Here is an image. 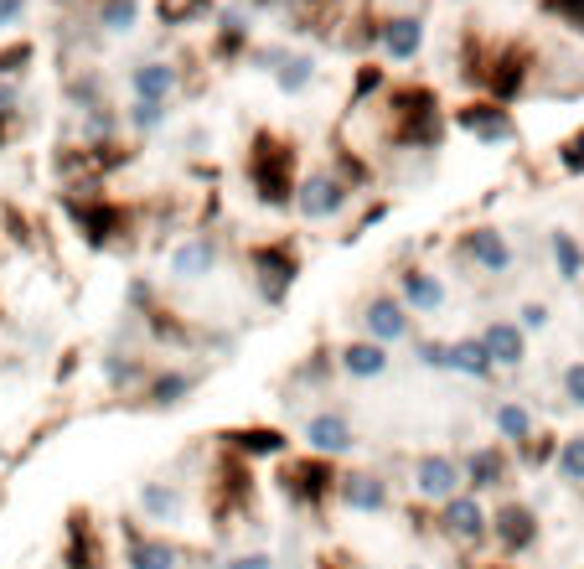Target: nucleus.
<instances>
[{"instance_id": "1a4fd4ad", "label": "nucleus", "mask_w": 584, "mask_h": 569, "mask_svg": "<svg viewBox=\"0 0 584 569\" xmlns=\"http://www.w3.org/2000/svg\"><path fill=\"white\" fill-rule=\"evenodd\" d=\"M404 487H409L414 502H424L429 513H435V507H445L450 497L466 492V466H460L455 451H419L409 461V482Z\"/></svg>"}, {"instance_id": "ddd939ff", "label": "nucleus", "mask_w": 584, "mask_h": 569, "mask_svg": "<svg viewBox=\"0 0 584 569\" xmlns=\"http://www.w3.org/2000/svg\"><path fill=\"white\" fill-rule=\"evenodd\" d=\"M460 466H466V492L476 497H507L517 482V456L502 440H481L471 451H460Z\"/></svg>"}, {"instance_id": "c756f323", "label": "nucleus", "mask_w": 584, "mask_h": 569, "mask_svg": "<svg viewBox=\"0 0 584 569\" xmlns=\"http://www.w3.org/2000/svg\"><path fill=\"white\" fill-rule=\"evenodd\" d=\"M63 569H104V549H99V533L88 513L68 518V549H63Z\"/></svg>"}, {"instance_id": "a878e982", "label": "nucleus", "mask_w": 584, "mask_h": 569, "mask_svg": "<svg viewBox=\"0 0 584 569\" xmlns=\"http://www.w3.org/2000/svg\"><path fill=\"white\" fill-rule=\"evenodd\" d=\"M181 94V68L171 57H145V63L130 68V99H156V104H171Z\"/></svg>"}, {"instance_id": "ea45409f", "label": "nucleus", "mask_w": 584, "mask_h": 569, "mask_svg": "<svg viewBox=\"0 0 584 569\" xmlns=\"http://www.w3.org/2000/svg\"><path fill=\"white\" fill-rule=\"evenodd\" d=\"M543 11L559 26H569L574 37H584V0H543Z\"/></svg>"}, {"instance_id": "423d86ee", "label": "nucleus", "mask_w": 584, "mask_h": 569, "mask_svg": "<svg viewBox=\"0 0 584 569\" xmlns=\"http://www.w3.org/2000/svg\"><path fill=\"white\" fill-rule=\"evenodd\" d=\"M352 202H357V187L326 161V166H311V171L300 176V187H295V218L311 223V228L316 223H336V218H347Z\"/></svg>"}, {"instance_id": "f8f14e48", "label": "nucleus", "mask_w": 584, "mask_h": 569, "mask_svg": "<svg viewBox=\"0 0 584 569\" xmlns=\"http://www.w3.org/2000/svg\"><path fill=\"white\" fill-rule=\"evenodd\" d=\"M538 538H543L538 507L522 497H497V507H491V549L502 559H522L538 549Z\"/></svg>"}, {"instance_id": "e433bc0d", "label": "nucleus", "mask_w": 584, "mask_h": 569, "mask_svg": "<svg viewBox=\"0 0 584 569\" xmlns=\"http://www.w3.org/2000/svg\"><path fill=\"white\" fill-rule=\"evenodd\" d=\"M414 363L419 368H429V373H445V363H450V337H414Z\"/></svg>"}, {"instance_id": "4be33fe9", "label": "nucleus", "mask_w": 584, "mask_h": 569, "mask_svg": "<svg viewBox=\"0 0 584 569\" xmlns=\"http://www.w3.org/2000/svg\"><path fill=\"white\" fill-rule=\"evenodd\" d=\"M481 342L491 352V363H497V373H517L528 363V332L517 326V316H491L481 326Z\"/></svg>"}, {"instance_id": "6ab92c4d", "label": "nucleus", "mask_w": 584, "mask_h": 569, "mask_svg": "<svg viewBox=\"0 0 584 569\" xmlns=\"http://www.w3.org/2000/svg\"><path fill=\"white\" fill-rule=\"evenodd\" d=\"M424 37H429V26H424L419 11H388V16L373 21V42L388 63H414L424 52Z\"/></svg>"}, {"instance_id": "37998d69", "label": "nucleus", "mask_w": 584, "mask_h": 569, "mask_svg": "<svg viewBox=\"0 0 584 569\" xmlns=\"http://www.w3.org/2000/svg\"><path fill=\"white\" fill-rule=\"evenodd\" d=\"M548 321H553V311H548L543 301H522V306H517V326H522L528 337H533V332H543Z\"/></svg>"}, {"instance_id": "6e6552de", "label": "nucleus", "mask_w": 584, "mask_h": 569, "mask_svg": "<svg viewBox=\"0 0 584 569\" xmlns=\"http://www.w3.org/2000/svg\"><path fill=\"white\" fill-rule=\"evenodd\" d=\"M435 538H445V544L460 549V554L491 549V507H486V497L460 492L445 507H435Z\"/></svg>"}, {"instance_id": "f03ea898", "label": "nucleus", "mask_w": 584, "mask_h": 569, "mask_svg": "<svg viewBox=\"0 0 584 569\" xmlns=\"http://www.w3.org/2000/svg\"><path fill=\"white\" fill-rule=\"evenodd\" d=\"M300 151L280 130H254L249 156H243V182H249L254 202L269 213H295V187H300Z\"/></svg>"}, {"instance_id": "39448f33", "label": "nucleus", "mask_w": 584, "mask_h": 569, "mask_svg": "<svg viewBox=\"0 0 584 569\" xmlns=\"http://www.w3.org/2000/svg\"><path fill=\"white\" fill-rule=\"evenodd\" d=\"M280 497L295 507V513L305 518H321L326 507H336V482H342V461H326V456H311V451H300V456H285L280 461Z\"/></svg>"}, {"instance_id": "5701e85b", "label": "nucleus", "mask_w": 584, "mask_h": 569, "mask_svg": "<svg viewBox=\"0 0 584 569\" xmlns=\"http://www.w3.org/2000/svg\"><path fill=\"white\" fill-rule=\"evenodd\" d=\"M135 502H140V518L161 523L166 533V523H181V513H187V487L171 482V476H150V482H140Z\"/></svg>"}, {"instance_id": "bb28decb", "label": "nucleus", "mask_w": 584, "mask_h": 569, "mask_svg": "<svg viewBox=\"0 0 584 569\" xmlns=\"http://www.w3.org/2000/svg\"><path fill=\"white\" fill-rule=\"evenodd\" d=\"M491 435H497L507 451H517V445H528L538 435V414L528 399H497L491 404Z\"/></svg>"}, {"instance_id": "a18cd8bd", "label": "nucleus", "mask_w": 584, "mask_h": 569, "mask_svg": "<svg viewBox=\"0 0 584 569\" xmlns=\"http://www.w3.org/2000/svg\"><path fill=\"white\" fill-rule=\"evenodd\" d=\"M26 16V0H0V32H6V26H16Z\"/></svg>"}, {"instance_id": "7ed1b4c3", "label": "nucleus", "mask_w": 584, "mask_h": 569, "mask_svg": "<svg viewBox=\"0 0 584 569\" xmlns=\"http://www.w3.org/2000/svg\"><path fill=\"white\" fill-rule=\"evenodd\" d=\"M63 218L73 223V233L83 238L94 254L125 249L140 233L135 207H125L119 197H109L104 187H63Z\"/></svg>"}, {"instance_id": "f704fd0d", "label": "nucleus", "mask_w": 584, "mask_h": 569, "mask_svg": "<svg viewBox=\"0 0 584 569\" xmlns=\"http://www.w3.org/2000/svg\"><path fill=\"white\" fill-rule=\"evenodd\" d=\"M559 440H564V435L538 430L528 445H517V451H512V456H517V471H548L553 461H559Z\"/></svg>"}, {"instance_id": "c85d7f7f", "label": "nucleus", "mask_w": 584, "mask_h": 569, "mask_svg": "<svg viewBox=\"0 0 584 569\" xmlns=\"http://www.w3.org/2000/svg\"><path fill=\"white\" fill-rule=\"evenodd\" d=\"M254 47V32H249V16H243L238 6L233 11H218V32H212V57L218 63H243Z\"/></svg>"}, {"instance_id": "9d476101", "label": "nucleus", "mask_w": 584, "mask_h": 569, "mask_svg": "<svg viewBox=\"0 0 584 569\" xmlns=\"http://www.w3.org/2000/svg\"><path fill=\"white\" fill-rule=\"evenodd\" d=\"M223 233L218 228H192V233H181L176 244L166 249V280L176 285H202L207 275H218L223 269Z\"/></svg>"}, {"instance_id": "7c9ffc66", "label": "nucleus", "mask_w": 584, "mask_h": 569, "mask_svg": "<svg viewBox=\"0 0 584 569\" xmlns=\"http://www.w3.org/2000/svg\"><path fill=\"white\" fill-rule=\"evenodd\" d=\"M548 259H553V275L564 285H579L584 280V244L569 233V228H553L548 233Z\"/></svg>"}, {"instance_id": "aec40b11", "label": "nucleus", "mask_w": 584, "mask_h": 569, "mask_svg": "<svg viewBox=\"0 0 584 569\" xmlns=\"http://www.w3.org/2000/svg\"><path fill=\"white\" fill-rule=\"evenodd\" d=\"M398 301H404L414 316H440L450 306V285L440 269H429V264H404L398 269Z\"/></svg>"}, {"instance_id": "b1692460", "label": "nucleus", "mask_w": 584, "mask_h": 569, "mask_svg": "<svg viewBox=\"0 0 584 569\" xmlns=\"http://www.w3.org/2000/svg\"><path fill=\"white\" fill-rule=\"evenodd\" d=\"M99 373H104V388L109 394H119V399H140L145 394V383H150V373H156V363H145L140 352H104L99 357Z\"/></svg>"}, {"instance_id": "09e8293b", "label": "nucleus", "mask_w": 584, "mask_h": 569, "mask_svg": "<svg viewBox=\"0 0 584 569\" xmlns=\"http://www.w3.org/2000/svg\"><path fill=\"white\" fill-rule=\"evenodd\" d=\"M404 569H424V564H404Z\"/></svg>"}, {"instance_id": "a19ab883", "label": "nucleus", "mask_w": 584, "mask_h": 569, "mask_svg": "<svg viewBox=\"0 0 584 569\" xmlns=\"http://www.w3.org/2000/svg\"><path fill=\"white\" fill-rule=\"evenodd\" d=\"M26 63H32V42H11V47H0V83H11L26 73Z\"/></svg>"}, {"instance_id": "49530a36", "label": "nucleus", "mask_w": 584, "mask_h": 569, "mask_svg": "<svg viewBox=\"0 0 584 569\" xmlns=\"http://www.w3.org/2000/svg\"><path fill=\"white\" fill-rule=\"evenodd\" d=\"M321 569H347V564H336V559H321Z\"/></svg>"}, {"instance_id": "cd10ccee", "label": "nucleus", "mask_w": 584, "mask_h": 569, "mask_svg": "<svg viewBox=\"0 0 584 569\" xmlns=\"http://www.w3.org/2000/svg\"><path fill=\"white\" fill-rule=\"evenodd\" d=\"M445 373H455V378H471V383H491V378H497V363H491V352H486L481 332L450 337V363H445Z\"/></svg>"}, {"instance_id": "de8ad7c7", "label": "nucleus", "mask_w": 584, "mask_h": 569, "mask_svg": "<svg viewBox=\"0 0 584 569\" xmlns=\"http://www.w3.org/2000/svg\"><path fill=\"white\" fill-rule=\"evenodd\" d=\"M305 6H331V0H305Z\"/></svg>"}, {"instance_id": "c03bdc74", "label": "nucleus", "mask_w": 584, "mask_h": 569, "mask_svg": "<svg viewBox=\"0 0 584 569\" xmlns=\"http://www.w3.org/2000/svg\"><path fill=\"white\" fill-rule=\"evenodd\" d=\"M218 569H274V554H269V549H238V554H228Z\"/></svg>"}, {"instance_id": "72a5a7b5", "label": "nucleus", "mask_w": 584, "mask_h": 569, "mask_svg": "<svg viewBox=\"0 0 584 569\" xmlns=\"http://www.w3.org/2000/svg\"><path fill=\"white\" fill-rule=\"evenodd\" d=\"M119 114H125V130H130L135 140H150L156 130H166V114H171V104H156V99H130Z\"/></svg>"}, {"instance_id": "c9c22d12", "label": "nucleus", "mask_w": 584, "mask_h": 569, "mask_svg": "<svg viewBox=\"0 0 584 569\" xmlns=\"http://www.w3.org/2000/svg\"><path fill=\"white\" fill-rule=\"evenodd\" d=\"M553 476H559L564 487H584V430H574V435L559 440V461H553Z\"/></svg>"}, {"instance_id": "a211bd4d", "label": "nucleus", "mask_w": 584, "mask_h": 569, "mask_svg": "<svg viewBox=\"0 0 584 569\" xmlns=\"http://www.w3.org/2000/svg\"><path fill=\"white\" fill-rule=\"evenodd\" d=\"M119 544H125V569H181L187 564V549L176 544L161 528H119Z\"/></svg>"}, {"instance_id": "f3484780", "label": "nucleus", "mask_w": 584, "mask_h": 569, "mask_svg": "<svg viewBox=\"0 0 584 569\" xmlns=\"http://www.w3.org/2000/svg\"><path fill=\"white\" fill-rule=\"evenodd\" d=\"M218 451L249 461V466H259V461L280 466L285 456H295L290 451V430H280V425H228V430H218Z\"/></svg>"}, {"instance_id": "393cba45", "label": "nucleus", "mask_w": 584, "mask_h": 569, "mask_svg": "<svg viewBox=\"0 0 584 569\" xmlns=\"http://www.w3.org/2000/svg\"><path fill=\"white\" fill-rule=\"evenodd\" d=\"M336 368H342L347 378H357V383H373V378H383L393 368V347H383L373 337H352V342L336 347Z\"/></svg>"}, {"instance_id": "473e14b6", "label": "nucleus", "mask_w": 584, "mask_h": 569, "mask_svg": "<svg viewBox=\"0 0 584 569\" xmlns=\"http://www.w3.org/2000/svg\"><path fill=\"white\" fill-rule=\"evenodd\" d=\"M311 83H316V57L311 52H290L280 63V73H274V88H280L285 99H300Z\"/></svg>"}, {"instance_id": "9b49d317", "label": "nucleus", "mask_w": 584, "mask_h": 569, "mask_svg": "<svg viewBox=\"0 0 584 569\" xmlns=\"http://www.w3.org/2000/svg\"><path fill=\"white\" fill-rule=\"evenodd\" d=\"M450 130L466 135V140H476V145H486V151H507V145H517V119H512V109L497 104V99H486V94H476V99L460 104L450 114Z\"/></svg>"}, {"instance_id": "8fccbe9b", "label": "nucleus", "mask_w": 584, "mask_h": 569, "mask_svg": "<svg viewBox=\"0 0 584 569\" xmlns=\"http://www.w3.org/2000/svg\"><path fill=\"white\" fill-rule=\"evenodd\" d=\"M259 6H274V0H259Z\"/></svg>"}, {"instance_id": "20e7f679", "label": "nucleus", "mask_w": 584, "mask_h": 569, "mask_svg": "<svg viewBox=\"0 0 584 569\" xmlns=\"http://www.w3.org/2000/svg\"><path fill=\"white\" fill-rule=\"evenodd\" d=\"M243 269H249V285L259 295V306L280 311L290 301L295 280H300V249H295V238H285V233L254 238V244L243 249Z\"/></svg>"}, {"instance_id": "412c9836", "label": "nucleus", "mask_w": 584, "mask_h": 569, "mask_svg": "<svg viewBox=\"0 0 584 569\" xmlns=\"http://www.w3.org/2000/svg\"><path fill=\"white\" fill-rule=\"evenodd\" d=\"M202 388V368H187V363H166V368H156L150 373V383H145V394H140V404L145 409H156V414H171V409H181L192 394Z\"/></svg>"}, {"instance_id": "4c0bfd02", "label": "nucleus", "mask_w": 584, "mask_h": 569, "mask_svg": "<svg viewBox=\"0 0 584 569\" xmlns=\"http://www.w3.org/2000/svg\"><path fill=\"white\" fill-rule=\"evenodd\" d=\"M553 161H559V171H564V176H584V125H579L574 135H564V140H559Z\"/></svg>"}, {"instance_id": "0eeeda50", "label": "nucleus", "mask_w": 584, "mask_h": 569, "mask_svg": "<svg viewBox=\"0 0 584 569\" xmlns=\"http://www.w3.org/2000/svg\"><path fill=\"white\" fill-rule=\"evenodd\" d=\"M450 259L466 264V269H476L481 280H507L512 269H517V249H512V238H507L497 223H471V228H460L455 244H450Z\"/></svg>"}, {"instance_id": "f257e3e1", "label": "nucleus", "mask_w": 584, "mask_h": 569, "mask_svg": "<svg viewBox=\"0 0 584 569\" xmlns=\"http://www.w3.org/2000/svg\"><path fill=\"white\" fill-rule=\"evenodd\" d=\"M383 109V140L404 156H435L450 135V109L429 83H398L378 99Z\"/></svg>"}, {"instance_id": "79ce46f5", "label": "nucleus", "mask_w": 584, "mask_h": 569, "mask_svg": "<svg viewBox=\"0 0 584 569\" xmlns=\"http://www.w3.org/2000/svg\"><path fill=\"white\" fill-rule=\"evenodd\" d=\"M331 363H336L331 352H311V363H300L295 383H305V388H321V383H326V373H331Z\"/></svg>"}, {"instance_id": "dca6fc26", "label": "nucleus", "mask_w": 584, "mask_h": 569, "mask_svg": "<svg viewBox=\"0 0 584 569\" xmlns=\"http://www.w3.org/2000/svg\"><path fill=\"white\" fill-rule=\"evenodd\" d=\"M300 440H305V451L311 456H326V461H347L357 451V425L347 419V409H311L305 414V425H300Z\"/></svg>"}, {"instance_id": "58836bf2", "label": "nucleus", "mask_w": 584, "mask_h": 569, "mask_svg": "<svg viewBox=\"0 0 584 569\" xmlns=\"http://www.w3.org/2000/svg\"><path fill=\"white\" fill-rule=\"evenodd\" d=\"M559 394H564V404H569V409H579V414H584V357L564 363V373H559Z\"/></svg>"}, {"instance_id": "4468645a", "label": "nucleus", "mask_w": 584, "mask_h": 569, "mask_svg": "<svg viewBox=\"0 0 584 569\" xmlns=\"http://www.w3.org/2000/svg\"><path fill=\"white\" fill-rule=\"evenodd\" d=\"M336 507L352 513V518H383V513H393V482L378 466H342Z\"/></svg>"}, {"instance_id": "2f4dec72", "label": "nucleus", "mask_w": 584, "mask_h": 569, "mask_svg": "<svg viewBox=\"0 0 584 569\" xmlns=\"http://www.w3.org/2000/svg\"><path fill=\"white\" fill-rule=\"evenodd\" d=\"M140 11H145L140 0H99V6H94V26L104 37H130L140 26Z\"/></svg>"}, {"instance_id": "2eb2a0df", "label": "nucleus", "mask_w": 584, "mask_h": 569, "mask_svg": "<svg viewBox=\"0 0 584 569\" xmlns=\"http://www.w3.org/2000/svg\"><path fill=\"white\" fill-rule=\"evenodd\" d=\"M414 311L398 301V290H373L367 301L357 306V326L362 337H373L383 347H398V342H414Z\"/></svg>"}]
</instances>
